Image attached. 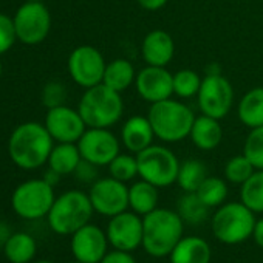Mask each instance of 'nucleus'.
Listing matches in <instances>:
<instances>
[{
	"label": "nucleus",
	"instance_id": "f257e3e1",
	"mask_svg": "<svg viewBox=\"0 0 263 263\" xmlns=\"http://www.w3.org/2000/svg\"><path fill=\"white\" fill-rule=\"evenodd\" d=\"M53 141L45 124L24 122L14 128L8 140V154L17 167L33 171L48 163Z\"/></svg>",
	"mask_w": 263,
	"mask_h": 263
},
{
	"label": "nucleus",
	"instance_id": "f03ea898",
	"mask_svg": "<svg viewBox=\"0 0 263 263\" xmlns=\"http://www.w3.org/2000/svg\"><path fill=\"white\" fill-rule=\"evenodd\" d=\"M184 221L178 212L157 208L143 217V248L155 258L169 257L183 238Z\"/></svg>",
	"mask_w": 263,
	"mask_h": 263
},
{
	"label": "nucleus",
	"instance_id": "7ed1b4c3",
	"mask_svg": "<svg viewBox=\"0 0 263 263\" xmlns=\"http://www.w3.org/2000/svg\"><path fill=\"white\" fill-rule=\"evenodd\" d=\"M147 118L154 127L155 137L163 143H180L186 140L195 121L192 108L172 98L151 104Z\"/></svg>",
	"mask_w": 263,
	"mask_h": 263
},
{
	"label": "nucleus",
	"instance_id": "20e7f679",
	"mask_svg": "<svg viewBox=\"0 0 263 263\" xmlns=\"http://www.w3.org/2000/svg\"><path fill=\"white\" fill-rule=\"evenodd\" d=\"M78 110L87 127L110 128L124 113V101L121 93L108 88L104 84L85 88Z\"/></svg>",
	"mask_w": 263,
	"mask_h": 263
},
{
	"label": "nucleus",
	"instance_id": "39448f33",
	"mask_svg": "<svg viewBox=\"0 0 263 263\" xmlns=\"http://www.w3.org/2000/svg\"><path fill=\"white\" fill-rule=\"evenodd\" d=\"M93 212L88 194L74 189L64 192L54 200L47 220L51 231L58 235H71L90 223Z\"/></svg>",
	"mask_w": 263,
	"mask_h": 263
},
{
	"label": "nucleus",
	"instance_id": "423d86ee",
	"mask_svg": "<svg viewBox=\"0 0 263 263\" xmlns=\"http://www.w3.org/2000/svg\"><path fill=\"white\" fill-rule=\"evenodd\" d=\"M255 221L254 212L241 201L223 203L212 217V232L224 245H238L252 237Z\"/></svg>",
	"mask_w": 263,
	"mask_h": 263
},
{
	"label": "nucleus",
	"instance_id": "0eeeda50",
	"mask_svg": "<svg viewBox=\"0 0 263 263\" xmlns=\"http://www.w3.org/2000/svg\"><path fill=\"white\" fill-rule=\"evenodd\" d=\"M140 177L157 187H169L177 183L180 161L166 146L152 144L137 154Z\"/></svg>",
	"mask_w": 263,
	"mask_h": 263
},
{
	"label": "nucleus",
	"instance_id": "6e6552de",
	"mask_svg": "<svg viewBox=\"0 0 263 263\" xmlns=\"http://www.w3.org/2000/svg\"><path fill=\"white\" fill-rule=\"evenodd\" d=\"M54 200L53 186L44 178H34L14 189L11 206L19 217L25 220H39L48 215Z\"/></svg>",
	"mask_w": 263,
	"mask_h": 263
},
{
	"label": "nucleus",
	"instance_id": "1a4fd4ad",
	"mask_svg": "<svg viewBox=\"0 0 263 263\" xmlns=\"http://www.w3.org/2000/svg\"><path fill=\"white\" fill-rule=\"evenodd\" d=\"M17 39L25 45L44 42L51 30V14L42 2H25L13 17Z\"/></svg>",
	"mask_w": 263,
	"mask_h": 263
},
{
	"label": "nucleus",
	"instance_id": "9d476101",
	"mask_svg": "<svg viewBox=\"0 0 263 263\" xmlns=\"http://www.w3.org/2000/svg\"><path fill=\"white\" fill-rule=\"evenodd\" d=\"M197 99L200 111L203 115L215 119H223L228 116L234 104L232 84L221 73L204 74Z\"/></svg>",
	"mask_w": 263,
	"mask_h": 263
},
{
	"label": "nucleus",
	"instance_id": "9b49d317",
	"mask_svg": "<svg viewBox=\"0 0 263 263\" xmlns=\"http://www.w3.org/2000/svg\"><path fill=\"white\" fill-rule=\"evenodd\" d=\"M105 65L107 62L101 51L91 45L76 47L68 56V73L82 88L102 84Z\"/></svg>",
	"mask_w": 263,
	"mask_h": 263
},
{
	"label": "nucleus",
	"instance_id": "f8f14e48",
	"mask_svg": "<svg viewBox=\"0 0 263 263\" xmlns=\"http://www.w3.org/2000/svg\"><path fill=\"white\" fill-rule=\"evenodd\" d=\"M82 160L101 166H108L121 152V140L111 134L110 128L87 127L84 135L76 143Z\"/></svg>",
	"mask_w": 263,
	"mask_h": 263
},
{
	"label": "nucleus",
	"instance_id": "ddd939ff",
	"mask_svg": "<svg viewBox=\"0 0 263 263\" xmlns=\"http://www.w3.org/2000/svg\"><path fill=\"white\" fill-rule=\"evenodd\" d=\"M88 197L95 212L105 217H113L128 208V187L113 177L98 178L91 184Z\"/></svg>",
	"mask_w": 263,
	"mask_h": 263
},
{
	"label": "nucleus",
	"instance_id": "4468645a",
	"mask_svg": "<svg viewBox=\"0 0 263 263\" xmlns=\"http://www.w3.org/2000/svg\"><path fill=\"white\" fill-rule=\"evenodd\" d=\"M105 234L115 249L132 252L143 246V218L134 211L116 214L110 217Z\"/></svg>",
	"mask_w": 263,
	"mask_h": 263
},
{
	"label": "nucleus",
	"instance_id": "2eb2a0df",
	"mask_svg": "<svg viewBox=\"0 0 263 263\" xmlns=\"http://www.w3.org/2000/svg\"><path fill=\"white\" fill-rule=\"evenodd\" d=\"M44 124L51 138L58 143H78L87 130L79 110L64 104L48 108Z\"/></svg>",
	"mask_w": 263,
	"mask_h": 263
},
{
	"label": "nucleus",
	"instance_id": "dca6fc26",
	"mask_svg": "<svg viewBox=\"0 0 263 263\" xmlns=\"http://www.w3.org/2000/svg\"><path fill=\"white\" fill-rule=\"evenodd\" d=\"M107 234L96 224H85L71 234V254L74 260L82 263H99L108 252Z\"/></svg>",
	"mask_w": 263,
	"mask_h": 263
},
{
	"label": "nucleus",
	"instance_id": "f3484780",
	"mask_svg": "<svg viewBox=\"0 0 263 263\" xmlns=\"http://www.w3.org/2000/svg\"><path fill=\"white\" fill-rule=\"evenodd\" d=\"M135 88L149 104L169 99L174 95V74L166 67L146 65L137 73Z\"/></svg>",
	"mask_w": 263,
	"mask_h": 263
},
{
	"label": "nucleus",
	"instance_id": "a211bd4d",
	"mask_svg": "<svg viewBox=\"0 0 263 263\" xmlns=\"http://www.w3.org/2000/svg\"><path fill=\"white\" fill-rule=\"evenodd\" d=\"M155 132L147 116H130L121 127V144L130 154H140L154 144Z\"/></svg>",
	"mask_w": 263,
	"mask_h": 263
},
{
	"label": "nucleus",
	"instance_id": "6ab92c4d",
	"mask_svg": "<svg viewBox=\"0 0 263 263\" xmlns=\"http://www.w3.org/2000/svg\"><path fill=\"white\" fill-rule=\"evenodd\" d=\"M141 56L146 65L167 67L175 56V42L164 30L149 31L141 44Z\"/></svg>",
	"mask_w": 263,
	"mask_h": 263
},
{
	"label": "nucleus",
	"instance_id": "aec40b11",
	"mask_svg": "<svg viewBox=\"0 0 263 263\" xmlns=\"http://www.w3.org/2000/svg\"><path fill=\"white\" fill-rule=\"evenodd\" d=\"M189 138L197 149L214 151L220 146L223 140V127L220 124V119L211 118L203 113L200 116H195Z\"/></svg>",
	"mask_w": 263,
	"mask_h": 263
},
{
	"label": "nucleus",
	"instance_id": "412c9836",
	"mask_svg": "<svg viewBox=\"0 0 263 263\" xmlns=\"http://www.w3.org/2000/svg\"><path fill=\"white\" fill-rule=\"evenodd\" d=\"M212 251L201 237H183L169 254L171 263H211Z\"/></svg>",
	"mask_w": 263,
	"mask_h": 263
},
{
	"label": "nucleus",
	"instance_id": "4be33fe9",
	"mask_svg": "<svg viewBox=\"0 0 263 263\" xmlns=\"http://www.w3.org/2000/svg\"><path fill=\"white\" fill-rule=\"evenodd\" d=\"M237 115L248 128L263 125V87H254L240 98Z\"/></svg>",
	"mask_w": 263,
	"mask_h": 263
},
{
	"label": "nucleus",
	"instance_id": "5701e85b",
	"mask_svg": "<svg viewBox=\"0 0 263 263\" xmlns=\"http://www.w3.org/2000/svg\"><path fill=\"white\" fill-rule=\"evenodd\" d=\"M135 79H137V71L134 64L124 58H118L107 62L102 84L118 93H122L132 84H135Z\"/></svg>",
	"mask_w": 263,
	"mask_h": 263
},
{
	"label": "nucleus",
	"instance_id": "b1692460",
	"mask_svg": "<svg viewBox=\"0 0 263 263\" xmlns=\"http://www.w3.org/2000/svg\"><path fill=\"white\" fill-rule=\"evenodd\" d=\"M158 189L143 178L135 181L128 187V208L141 217L152 212L158 208Z\"/></svg>",
	"mask_w": 263,
	"mask_h": 263
},
{
	"label": "nucleus",
	"instance_id": "393cba45",
	"mask_svg": "<svg viewBox=\"0 0 263 263\" xmlns=\"http://www.w3.org/2000/svg\"><path fill=\"white\" fill-rule=\"evenodd\" d=\"M81 161L82 157L76 143H58L48 157V167L62 177L74 174Z\"/></svg>",
	"mask_w": 263,
	"mask_h": 263
},
{
	"label": "nucleus",
	"instance_id": "a878e982",
	"mask_svg": "<svg viewBox=\"0 0 263 263\" xmlns=\"http://www.w3.org/2000/svg\"><path fill=\"white\" fill-rule=\"evenodd\" d=\"M37 251V243L27 232H14L4 245V254L11 263H30Z\"/></svg>",
	"mask_w": 263,
	"mask_h": 263
},
{
	"label": "nucleus",
	"instance_id": "bb28decb",
	"mask_svg": "<svg viewBox=\"0 0 263 263\" xmlns=\"http://www.w3.org/2000/svg\"><path fill=\"white\" fill-rule=\"evenodd\" d=\"M209 206H206L197 192H184L177 204V212L187 224H200L209 215Z\"/></svg>",
	"mask_w": 263,
	"mask_h": 263
},
{
	"label": "nucleus",
	"instance_id": "cd10ccee",
	"mask_svg": "<svg viewBox=\"0 0 263 263\" xmlns=\"http://www.w3.org/2000/svg\"><path fill=\"white\" fill-rule=\"evenodd\" d=\"M206 177H208V169L204 163L200 160L191 158V160L180 163L177 183L184 192H197V189L206 180Z\"/></svg>",
	"mask_w": 263,
	"mask_h": 263
},
{
	"label": "nucleus",
	"instance_id": "c85d7f7f",
	"mask_svg": "<svg viewBox=\"0 0 263 263\" xmlns=\"http://www.w3.org/2000/svg\"><path fill=\"white\" fill-rule=\"evenodd\" d=\"M240 201L254 214L263 212V169H255V172L241 184Z\"/></svg>",
	"mask_w": 263,
	"mask_h": 263
},
{
	"label": "nucleus",
	"instance_id": "c756f323",
	"mask_svg": "<svg viewBox=\"0 0 263 263\" xmlns=\"http://www.w3.org/2000/svg\"><path fill=\"white\" fill-rule=\"evenodd\" d=\"M197 195L209 208H218L228 197V184L220 177H206V180L197 189Z\"/></svg>",
	"mask_w": 263,
	"mask_h": 263
},
{
	"label": "nucleus",
	"instance_id": "7c9ffc66",
	"mask_svg": "<svg viewBox=\"0 0 263 263\" xmlns=\"http://www.w3.org/2000/svg\"><path fill=\"white\" fill-rule=\"evenodd\" d=\"M110 177L115 180H119L122 183H128L132 180H135L140 172H138V160L135 154H118L113 161L107 166Z\"/></svg>",
	"mask_w": 263,
	"mask_h": 263
},
{
	"label": "nucleus",
	"instance_id": "2f4dec72",
	"mask_svg": "<svg viewBox=\"0 0 263 263\" xmlns=\"http://www.w3.org/2000/svg\"><path fill=\"white\" fill-rule=\"evenodd\" d=\"M203 78L194 70L183 68L174 73V95L180 99H189L198 95Z\"/></svg>",
	"mask_w": 263,
	"mask_h": 263
},
{
	"label": "nucleus",
	"instance_id": "473e14b6",
	"mask_svg": "<svg viewBox=\"0 0 263 263\" xmlns=\"http://www.w3.org/2000/svg\"><path fill=\"white\" fill-rule=\"evenodd\" d=\"M254 172H255V167L243 154L229 158L228 163L224 164V178L232 184L241 186Z\"/></svg>",
	"mask_w": 263,
	"mask_h": 263
},
{
	"label": "nucleus",
	"instance_id": "72a5a7b5",
	"mask_svg": "<svg viewBox=\"0 0 263 263\" xmlns=\"http://www.w3.org/2000/svg\"><path fill=\"white\" fill-rule=\"evenodd\" d=\"M243 155L255 169H263V125L249 128L243 144Z\"/></svg>",
	"mask_w": 263,
	"mask_h": 263
},
{
	"label": "nucleus",
	"instance_id": "f704fd0d",
	"mask_svg": "<svg viewBox=\"0 0 263 263\" xmlns=\"http://www.w3.org/2000/svg\"><path fill=\"white\" fill-rule=\"evenodd\" d=\"M17 41L13 17L0 13V54L7 53Z\"/></svg>",
	"mask_w": 263,
	"mask_h": 263
},
{
	"label": "nucleus",
	"instance_id": "c9c22d12",
	"mask_svg": "<svg viewBox=\"0 0 263 263\" xmlns=\"http://www.w3.org/2000/svg\"><path fill=\"white\" fill-rule=\"evenodd\" d=\"M65 96H67V90H65V85L61 84V82H50V84H47L45 88H44V93H42L44 104L48 108L62 105L64 101H65Z\"/></svg>",
	"mask_w": 263,
	"mask_h": 263
},
{
	"label": "nucleus",
	"instance_id": "e433bc0d",
	"mask_svg": "<svg viewBox=\"0 0 263 263\" xmlns=\"http://www.w3.org/2000/svg\"><path fill=\"white\" fill-rule=\"evenodd\" d=\"M74 175H76V178L79 181H82V183H91L93 184L98 180V166L93 164V163H90V161L82 160L79 163V166L76 167Z\"/></svg>",
	"mask_w": 263,
	"mask_h": 263
},
{
	"label": "nucleus",
	"instance_id": "4c0bfd02",
	"mask_svg": "<svg viewBox=\"0 0 263 263\" xmlns=\"http://www.w3.org/2000/svg\"><path fill=\"white\" fill-rule=\"evenodd\" d=\"M99 263H137V260L128 251L113 249L108 251Z\"/></svg>",
	"mask_w": 263,
	"mask_h": 263
},
{
	"label": "nucleus",
	"instance_id": "58836bf2",
	"mask_svg": "<svg viewBox=\"0 0 263 263\" xmlns=\"http://www.w3.org/2000/svg\"><path fill=\"white\" fill-rule=\"evenodd\" d=\"M169 0H138V4L146 11H158L167 5Z\"/></svg>",
	"mask_w": 263,
	"mask_h": 263
},
{
	"label": "nucleus",
	"instance_id": "ea45409f",
	"mask_svg": "<svg viewBox=\"0 0 263 263\" xmlns=\"http://www.w3.org/2000/svg\"><path fill=\"white\" fill-rule=\"evenodd\" d=\"M252 238L260 248H263V218L255 221V226L252 231Z\"/></svg>",
	"mask_w": 263,
	"mask_h": 263
},
{
	"label": "nucleus",
	"instance_id": "a19ab883",
	"mask_svg": "<svg viewBox=\"0 0 263 263\" xmlns=\"http://www.w3.org/2000/svg\"><path fill=\"white\" fill-rule=\"evenodd\" d=\"M33 263H53L50 260H37V261H33Z\"/></svg>",
	"mask_w": 263,
	"mask_h": 263
},
{
	"label": "nucleus",
	"instance_id": "79ce46f5",
	"mask_svg": "<svg viewBox=\"0 0 263 263\" xmlns=\"http://www.w3.org/2000/svg\"><path fill=\"white\" fill-rule=\"evenodd\" d=\"M25 2H44V0H25Z\"/></svg>",
	"mask_w": 263,
	"mask_h": 263
},
{
	"label": "nucleus",
	"instance_id": "37998d69",
	"mask_svg": "<svg viewBox=\"0 0 263 263\" xmlns=\"http://www.w3.org/2000/svg\"><path fill=\"white\" fill-rule=\"evenodd\" d=\"M0 76H2V62H0Z\"/></svg>",
	"mask_w": 263,
	"mask_h": 263
},
{
	"label": "nucleus",
	"instance_id": "c03bdc74",
	"mask_svg": "<svg viewBox=\"0 0 263 263\" xmlns=\"http://www.w3.org/2000/svg\"><path fill=\"white\" fill-rule=\"evenodd\" d=\"M71 263H82V261H78V260H74V261H71Z\"/></svg>",
	"mask_w": 263,
	"mask_h": 263
}]
</instances>
